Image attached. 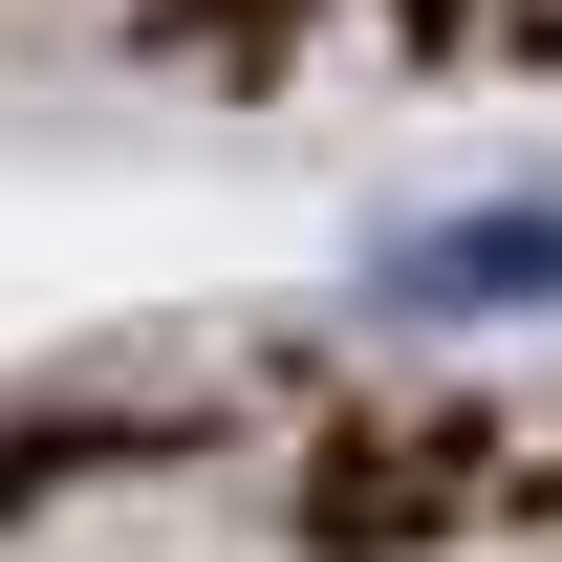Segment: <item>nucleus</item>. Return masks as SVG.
Listing matches in <instances>:
<instances>
[{
    "label": "nucleus",
    "mask_w": 562,
    "mask_h": 562,
    "mask_svg": "<svg viewBox=\"0 0 562 562\" xmlns=\"http://www.w3.org/2000/svg\"><path fill=\"white\" fill-rule=\"evenodd\" d=\"M368 303H390V325H497V303H562V195H519V216H412V238H368Z\"/></svg>",
    "instance_id": "nucleus-1"
}]
</instances>
